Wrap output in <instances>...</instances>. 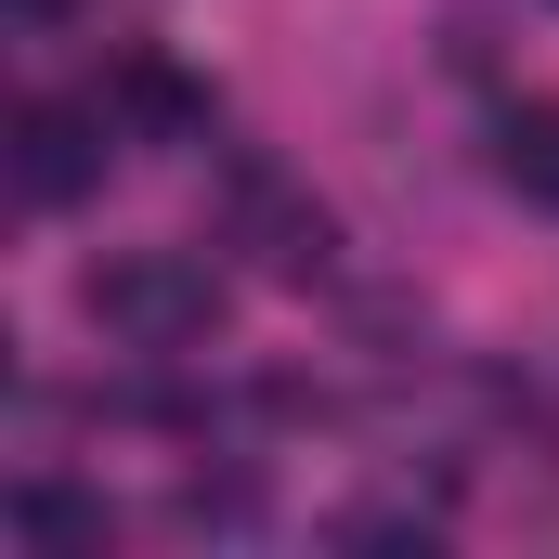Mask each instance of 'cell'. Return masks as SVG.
Here are the masks:
<instances>
[{
    "label": "cell",
    "mask_w": 559,
    "mask_h": 559,
    "mask_svg": "<svg viewBox=\"0 0 559 559\" xmlns=\"http://www.w3.org/2000/svg\"><path fill=\"white\" fill-rule=\"evenodd\" d=\"M235 248H261L274 274H325V248H338V222L299 195V182H274V169H235Z\"/></svg>",
    "instance_id": "3957f363"
},
{
    "label": "cell",
    "mask_w": 559,
    "mask_h": 559,
    "mask_svg": "<svg viewBox=\"0 0 559 559\" xmlns=\"http://www.w3.org/2000/svg\"><path fill=\"white\" fill-rule=\"evenodd\" d=\"M13 534H52V547H105V508H92V495H52V481H13Z\"/></svg>",
    "instance_id": "5b68a950"
},
{
    "label": "cell",
    "mask_w": 559,
    "mask_h": 559,
    "mask_svg": "<svg viewBox=\"0 0 559 559\" xmlns=\"http://www.w3.org/2000/svg\"><path fill=\"white\" fill-rule=\"evenodd\" d=\"M13 13H26V26H52V13H66V0H13Z\"/></svg>",
    "instance_id": "ba28073f"
},
{
    "label": "cell",
    "mask_w": 559,
    "mask_h": 559,
    "mask_svg": "<svg viewBox=\"0 0 559 559\" xmlns=\"http://www.w3.org/2000/svg\"><path fill=\"white\" fill-rule=\"evenodd\" d=\"M118 105H131V118H156V131H195V118H209L169 66H118Z\"/></svg>",
    "instance_id": "8992f818"
},
{
    "label": "cell",
    "mask_w": 559,
    "mask_h": 559,
    "mask_svg": "<svg viewBox=\"0 0 559 559\" xmlns=\"http://www.w3.org/2000/svg\"><path fill=\"white\" fill-rule=\"evenodd\" d=\"M105 105H13V195L26 209H79L105 182Z\"/></svg>",
    "instance_id": "7a4b0ae2"
},
{
    "label": "cell",
    "mask_w": 559,
    "mask_h": 559,
    "mask_svg": "<svg viewBox=\"0 0 559 559\" xmlns=\"http://www.w3.org/2000/svg\"><path fill=\"white\" fill-rule=\"evenodd\" d=\"M338 547H429V508H352Z\"/></svg>",
    "instance_id": "52a82bcc"
},
{
    "label": "cell",
    "mask_w": 559,
    "mask_h": 559,
    "mask_svg": "<svg viewBox=\"0 0 559 559\" xmlns=\"http://www.w3.org/2000/svg\"><path fill=\"white\" fill-rule=\"evenodd\" d=\"M79 312H92L118 352H195V338L222 325V274H209L195 248H118V261H92Z\"/></svg>",
    "instance_id": "6da1fadb"
},
{
    "label": "cell",
    "mask_w": 559,
    "mask_h": 559,
    "mask_svg": "<svg viewBox=\"0 0 559 559\" xmlns=\"http://www.w3.org/2000/svg\"><path fill=\"white\" fill-rule=\"evenodd\" d=\"M495 169H508V195L559 209V105H508V131H495Z\"/></svg>",
    "instance_id": "277c9868"
}]
</instances>
